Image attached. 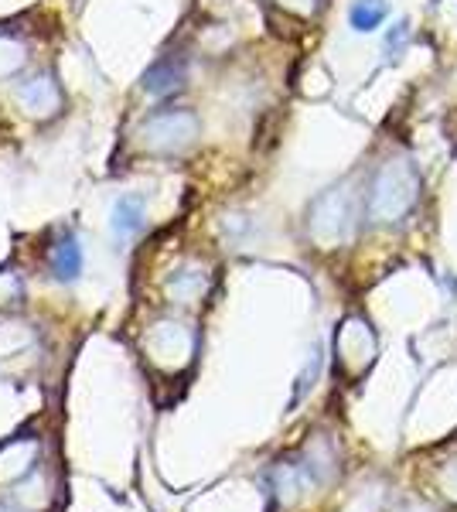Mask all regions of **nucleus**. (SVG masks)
Listing matches in <instances>:
<instances>
[{"mask_svg":"<svg viewBox=\"0 0 457 512\" xmlns=\"http://www.w3.org/2000/svg\"><path fill=\"white\" fill-rule=\"evenodd\" d=\"M420 202V171L410 158L382 161L369 185V219L376 226H400Z\"/></svg>","mask_w":457,"mask_h":512,"instance_id":"obj_1","label":"nucleus"},{"mask_svg":"<svg viewBox=\"0 0 457 512\" xmlns=\"http://www.w3.org/2000/svg\"><path fill=\"white\" fill-rule=\"evenodd\" d=\"M307 229H311V236L324 246L345 243L348 233H352V202H348V192H342V188L324 192L318 202L311 205Z\"/></svg>","mask_w":457,"mask_h":512,"instance_id":"obj_2","label":"nucleus"},{"mask_svg":"<svg viewBox=\"0 0 457 512\" xmlns=\"http://www.w3.org/2000/svg\"><path fill=\"white\" fill-rule=\"evenodd\" d=\"M195 134H198V120H195V113H188V110H164V113H154V117L144 123L147 144H154L157 151H178V147L191 144Z\"/></svg>","mask_w":457,"mask_h":512,"instance_id":"obj_3","label":"nucleus"},{"mask_svg":"<svg viewBox=\"0 0 457 512\" xmlns=\"http://www.w3.org/2000/svg\"><path fill=\"white\" fill-rule=\"evenodd\" d=\"M48 267H52L55 280H62V284H72L79 274H82V250L79 243L72 236L58 239L55 250H52V260H48Z\"/></svg>","mask_w":457,"mask_h":512,"instance_id":"obj_4","label":"nucleus"},{"mask_svg":"<svg viewBox=\"0 0 457 512\" xmlns=\"http://www.w3.org/2000/svg\"><path fill=\"white\" fill-rule=\"evenodd\" d=\"M144 229V198L127 195L113 205V236L116 239H130Z\"/></svg>","mask_w":457,"mask_h":512,"instance_id":"obj_5","label":"nucleus"},{"mask_svg":"<svg viewBox=\"0 0 457 512\" xmlns=\"http://www.w3.org/2000/svg\"><path fill=\"white\" fill-rule=\"evenodd\" d=\"M185 82V65L174 62V59H161L157 65L144 72V89L154 96H164V93H174V89Z\"/></svg>","mask_w":457,"mask_h":512,"instance_id":"obj_6","label":"nucleus"},{"mask_svg":"<svg viewBox=\"0 0 457 512\" xmlns=\"http://www.w3.org/2000/svg\"><path fill=\"white\" fill-rule=\"evenodd\" d=\"M389 7L386 0H355L352 11H348V21H352L355 31H362V35H369V31H376L382 21H386Z\"/></svg>","mask_w":457,"mask_h":512,"instance_id":"obj_7","label":"nucleus"},{"mask_svg":"<svg viewBox=\"0 0 457 512\" xmlns=\"http://www.w3.org/2000/svg\"><path fill=\"white\" fill-rule=\"evenodd\" d=\"M45 93H58V89H55L48 79H31L28 86L21 89L24 103H28V106H35V113H38V106H41V113H52V110H55L52 103H45Z\"/></svg>","mask_w":457,"mask_h":512,"instance_id":"obj_8","label":"nucleus"},{"mask_svg":"<svg viewBox=\"0 0 457 512\" xmlns=\"http://www.w3.org/2000/svg\"><path fill=\"white\" fill-rule=\"evenodd\" d=\"M318 373H321V349H314V352H311V362H307L304 373L297 376V390H294V396H290V407H297V403L304 400V393L314 386V379H318Z\"/></svg>","mask_w":457,"mask_h":512,"instance_id":"obj_9","label":"nucleus"},{"mask_svg":"<svg viewBox=\"0 0 457 512\" xmlns=\"http://www.w3.org/2000/svg\"><path fill=\"white\" fill-rule=\"evenodd\" d=\"M406 45H410V21L403 18L393 31H389V38H386V55H389V59H396V55H400Z\"/></svg>","mask_w":457,"mask_h":512,"instance_id":"obj_10","label":"nucleus"},{"mask_svg":"<svg viewBox=\"0 0 457 512\" xmlns=\"http://www.w3.org/2000/svg\"><path fill=\"white\" fill-rule=\"evenodd\" d=\"M202 284H205V280L202 277H178V280H171V291L174 294H178V297H191V294H198V291H202Z\"/></svg>","mask_w":457,"mask_h":512,"instance_id":"obj_11","label":"nucleus"},{"mask_svg":"<svg viewBox=\"0 0 457 512\" xmlns=\"http://www.w3.org/2000/svg\"><path fill=\"white\" fill-rule=\"evenodd\" d=\"M444 485H447V492L457 499V461H451V468L444 472Z\"/></svg>","mask_w":457,"mask_h":512,"instance_id":"obj_12","label":"nucleus"},{"mask_svg":"<svg viewBox=\"0 0 457 512\" xmlns=\"http://www.w3.org/2000/svg\"><path fill=\"white\" fill-rule=\"evenodd\" d=\"M403 512H420V509H403Z\"/></svg>","mask_w":457,"mask_h":512,"instance_id":"obj_13","label":"nucleus"}]
</instances>
